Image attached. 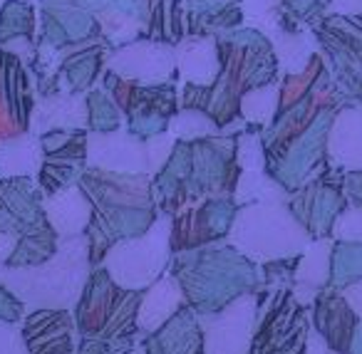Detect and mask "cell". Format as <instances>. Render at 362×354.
I'll list each match as a JSON object with an SVG mask.
<instances>
[{
	"label": "cell",
	"mask_w": 362,
	"mask_h": 354,
	"mask_svg": "<svg viewBox=\"0 0 362 354\" xmlns=\"http://www.w3.org/2000/svg\"><path fill=\"white\" fill-rule=\"evenodd\" d=\"M169 273L179 280L187 302L199 314L216 312L238 295L258 293L263 285L261 265L246 258L228 240L174 253Z\"/></svg>",
	"instance_id": "6da1fadb"
},
{
	"label": "cell",
	"mask_w": 362,
	"mask_h": 354,
	"mask_svg": "<svg viewBox=\"0 0 362 354\" xmlns=\"http://www.w3.org/2000/svg\"><path fill=\"white\" fill-rule=\"evenodd\" d=\"M87 166L124 171V174H149L146 141L132 134L127 126H119L115 131H90L87 134Z\"/></svg>",
	"instance_id": "7c38bea8"
},
{
	"label": "cell",
	"mask_w": 362,
	"mask_h": 354,
	"mask_svg": "<svg viewBox=\"0 0 362 354\" xmlns=\"http://www.w3.org/2000/svg\"><path fill=\"white\" fill-rule=\"evenodd\" d=\"M258 293L238 295L216 312L199 314L206 354H251L258 324Z\"/></svg>",
	"instance_id": "52a82bcc"
},
{
	"label": "cell",
	"mask_w": 362,
	"mask_h": 354,
	"mask_svg": "<svg viewBox=\"0 0 362 354\" xmlns=\"http://www.w3.org/2000/svg\"><path fill=\"white\" fill-rule=\"evenodd\" d=\"M187 295L181 290L179 280L166 270L154 285L141 293L139 314H136V327L141 334H151L166 324L181 307H187Z\"/></svg>",
	"instance_id": "2e32d148"
},
{
	"label": "cell",
	"mask_w": 362,
	"mask_h": 354,
	"mask_svg": "<svg viewBox=\"0 0 362 354\" xmlns=\"http://www.w3.org/2000/svg\"><path fill=\"white\" fill-rule=\"evenodd\" d=\"M35 42L50 47H72L102 37L100 20L80 0H37Z\"/></svg>",
	"instance_id": "9c48e42d"
},
{
	"label": "cell",
	"mask_w": 362,
	"mask_h": 354,
	"mask_svg": "<svg viewBox=\"0 0 362 354\" xmlns=\"http://www.w3.org/2000/svg\"><path fill=\"white\" fill-rule=\"evenodd\" d=\"M204 344L199 312L187 305L156 332L144 334L132 354H194Z\"/></svg>",
	"instance_id": "5bb4252c"
},
{
	"label": "cell",
	"mask_w": 362,
	"mask_h": 354,
	"mask_svg": "<svg viewBox=\"0 0 362 354\" xmlns=\"http://www.w3.org/2000/svg\"><path fill=\"white\" fill-rule=\"evenodd\" d=\"M342 300L347 302V307L352 309L355 314H360L362 317V280L355 285H350V288L342 290Z\"/></svg>",
	"instance_id": "ab89813d"
},
{
	"label": "cell",
	"mask_w": 362,
	"mask_h": 354,
	"mask_svg": "<svg viewBox=\"0 0 362 354\" xmlns=\"http://www.w3.org/2000/svg\"><path fill=\"white\" fill-rule=\"evenodd\" d=\"M169 131L174 139L181 141H197V139H206L221 131V126L202 110H192V107H181L174 117L169 119Z\"/></svg>",
	"instance_id": "f546056e"
},
{
	"label": "cell",
	"mask_w": 362,
	"mask_h": 354,
	"mask_svg": "<svg viewBox=\"0 0 362 354\" xmlns=\"http://www.w3.org/2000/svg\"><path fill=\"white\" fill-rule=\"evenodd\" d=\"M221 72L216 37H184L176 45V75L192 85H214Z\"/></svg>",
	"instance_id": "ac0fdd59"
},
{
	"label": "cell",
	"mask_w": 362,
	"mask_h": 354,
	"mask_svg": "<svg viewBox=\"0 0 362 354\" xmlns=\"http://www.w3.org/2000/svg\"><path fill=\"white\" fill-rule=\"evenodd\" d=\"M50 129H87V95L37 97L30 131L40 136Z\"/></svg>",
	"instance_id": "e0dca14e"
},
{
	"label": "cell",
	"mask_w": 362,
	"mask_h": 354,
	"mask_svg": "<svg viewBox=\"0 0 362 354\" xmlns=\"http://www.w3.org/2000/svg\"><path fill=\"white\" fill-rule=\"evenodd\" d=\"M305 354H340V352H335V349L325 342V337H322L315 327H310L305 334Z\"/></svg>",
	"instance_id": "f35d334b"
},
{
	"label": "cell",
	"mask_w": 362,
	"mask_h": 354,
	"mask_svg": "<svg viewBox=\"0 0 362 354\" xmlns=\"http://www.w3.org/2000/svg\"><path fill=\"white\" fill-rule=\"evenodd\" d=\"M236 136L218 131L206 139L192 141L194 169H192V203L214 196H233L241 176V166L236 159Z\"/></svg>",
	"instance_id": "8992f818"
},
{
	"label": "cell",
	"mask_w": 362,
	"mask_h": 354,
	"mask_svg": "<svg viewBox=\"0 0 362 354\" xmlns=\"http://www.w3.org/2000/svg\"><path fill=\"white\" fill-rule=\"evenodd\" d=\"M327 156L342 169L362 171V112L345 110L327 131Z\"/></svg>",
	"instance_id": "44dd1931"
},
{
	"label": "cell",
	"mask_w": 362,
	"mask_h": 354,
	"mask_svg": "<svg viewBox=\"0 0 362 354\" xmlns=\"http://www.w3.org/2000/svg\"><path fill=\"white\" fill-rule=\"evenodd\" d=\"M330 11L337 13V16H360L362 0H332Z\"/></svg>",
	"instance_id": "b9f144b4"
},
{
	"label": "cell",
	"mask_w": 362,
	"mask_h": 354,
	"mask_svg": "<svg viewBox=\"0 0 362 354\" xmlns=\"http://www.w3.org/2000/svg\"><path fill=\"white\" fill-rule=\"evenodd\" d=\"M144 35L164 45H179L184 37H189L187 8L181 0H156L149 13V20L144 25Z\"/></svg>",
	"instance_id": "7402d4cb"
},
{
	"label": "cell",
	"mask_w": 362,
	"mask_h": 354,
	"mask_svg": "<svg viewBox=\"0 0 362 354\" xmlns=\"http://www.w3.org/2000/svg\"><path fill=\"white\" fill-rule=\"evenodd\" d=\"M171 255V218L159 216L146 233L117 240L107 250L102 268L122 288L146 290L169 270Z\"/></svg>",
	"instance_id": "5b68a950"
},
{
	"label": "cell",
	"mask_w": 362,
	"mask_h": 354,
	"mask_svg": "<svg viewBox=\"0 0 362 354\" xmlns=\"http://www.w3.org/2000/svg\"><path fill=\"white\" fill-rule=\"evenodd\" d=\"M90 245L87 235L60 238L57 253L40 265L3 268V285L23 300L28 312L33 309H75L85 283L90 278Z\"/></svg>",
	"instance_id": "7a4b0ae2"
},
{
	"label": "cell",
	"mask_w": 362,
	"mask_h": 354,
	"mask_svg": "<svg viewBox=\"0 0 362 354\" xmlns=\"http://www.w3.org/2000/svg\"><path fill=\"white\" fill-rule=\"evenodd\" d=\"M330 255H332V240H327V238L313 240L300 253V260H298V265H296L293 280L300 285H310V288L320 290L322 285L330 280Z\"/></svg>",
	"instance_id": "4316f807"
},
{
	"label": "cell",
	"mask_w": 362,
	"mask_h": 354,
	"mask_svg": "<svg viewBox=\"0 0 362 354\" xmlns=\"http://www.w3.org/2000/svg\"><path fill=\"white\" fill-rule=\"evenodd\" d=\"M87 164H75V161H57V159H45L37 171L35 181L40 186V191L45 196L60 194V191L77 186L85 174Z\"/></svg>",
	"instance_id": "4dcf8cb0"
},
{
	"label": "cell",
	"mask_w": 362,
	"mask_h": 354,
	"mask_svg": "<svg viewBox=\"0 0 362 354\" xmlns=\"http://www.w3.org/2000/svg\"><path fill=\"white\" fill-rule=\"evenodd\" d=\"M332 235L340 240H362V208H350L337 216Z\"/></svg>",
	"instance_id": "e575fe53"
},
{
	"label": "cell",
	"mask_w": 362,
	"mask_h": 354,
	"mask_svg": "<svg viewBox=\"0 0 362 354\" xmlns=\"http://www.w3.org/2000/svg\"><path fill=\"white\" fill-rule=\"evenodd\" d=\"M82 6H87L92 13H102V11H117L132 16L136 20H141L146 25L149 20V13L154 8L156 0H80Z\"/></svg>",
	"instance_id": "d6a6232c"
},
{
	"label": "cell",
	"mask_w": 362,
	"mask_h": 354,
	"mask_svg": "<svg viewBox=\"0 0 362 354\" xmlns=\"http://www.w3.org/2000/svg\"><path fill=\"white\" fill-rule=\"evenodd\" d=\"M87 134L90 129H50L40 134L45 159L87 164Z\"/></svg>",
	"instance_id": "83f0119b"
},
{
	"label": "cell",
	"mask_w": 362,
	"mask_h": 354,
	"mask_svg": "<svg viewBox=\"0 0 362 354\" xmlns=\"http://www.w3.org/2000/svg\"><path fill=\"white\" fill-rule=\"evenodd\" d=\"M174 144H176V139L169 134V131H161V134H154L146 139V156H149V174L151 176L169 161L171 151H174Z\"/></svg>",
	"instance_id": "836d02e7"
},
{
	"label": "cell",
	"mask_w": 362,
	"mask_h": 354,
	"mask_svg": "<svg viewBox=\"0 0 362 354\" xmlns=\"http://www.w3.org/2000/svg\"><path fill=\"white\" fill-rule=\"evenodd\" d=\"M25 305L8 285H0V319L11 324H21L25 317Z\"/></svg>",
	"instance_id": "d590c367"
},
{
	"label": "cell",
	"mask_w": 362,
	"mask_h": 354,
	"mask_svg": "<svg viewBox=\"0 0 362 354\" xmlns=\"http://www.w3.org/2000/svg\"><path fill=\"white\" fill-rule=\"evenodd\" d=\"M0 354H30L23 339L21 324H11L0 319Z\"/></svg>",
	"instance_id": "8d00e7d4"
},
{
	"label": "cell",
	"mask_w": 362,
	"mask_h": 354,
	"mask_svg": "<svg viewBox=\"0 0 362 354\" xmlns=\"http://www.w3.org/2000/svg\"><path fill=\"white\" fill-rule=\"evenodd\" d=\"M189 35L206 37L236 30L243 25L241 0H187Z\"/></svg>",
	"instance_id": "d6986e66"
},
{
	"label": "cell",
	"mask_w": 362,
	"mask_h": 354,
	"mask_svg": "<svg viewBox=\"0 0 362 354\" xmlns=\"http://www.w3.org/2000/svg\"><path fill=\"white\" fill-rule=\"evenodd\" d=\"M278 6H281V0H241L243 25H248V23L258 20V18H263L266 13L276 11Z\"/></svg>",
	"instance_id": "74e56055"
},
{
	"label": "cell",
	"mask_w": 362,
	"mask_h": 354,
	"mask_svg": "<svg viewBox=\"0 0 362 354\" xmlns=\"http://www.w3.org/2000/svg\"><path fill=\"white\" fill-rule=\"evenodd\" d=\"M42 211H45L50 228L60 238L82 235L87 230V225L92 223V216H95V206H92L90 196L85 194V189L80 184L70 186V189L60 191V194L45 196L42 199Z\"/></svg>",
	"instance_id": "9a60e30c"
},
{
	"label": "cell",
	"mask_w": 362,
	"mask_h": 354,
	"mask_svg": "<svg viewBox=\"0 0 362 354\" xmlns=\"http://www.w3.org/2000/svg\"><path fill=\"white\" fill-rule=\"evenodd\" d=\"M144 290H127L115 283L102 265L92 268L85 283L80 300H77L75 322L82 337H102V339H122L136 337V314Z\"/></svg>",
	"instance_id": "277c9868"
},
{
	"label": "cell",
	"mask_w": 362,
	"mask_h": 354,
	"mask_svg": "<svg viewBox=\"0 0 362 354\" xmlns=\"http://www.w3.org/2000/svg\"><path fill=\"white\" fill-rule=\"evenodd\" d=\"M0 3H6V0H0Z\"/></svg>",
	"instance_id": "7bdbcfd3"
},
{
	"label": "cell",
	"mask_w": 362,
	"mask_h": 354,
	"mask_svg": "<svg viewBox=\"0 0 362 354\" xmlns=\"http://www.w3.org/2000/svg\"><path fill=\"white\" fill-rule=\"evenodd\" d=\"M57 245H60V235L47 223V225H42V228L33 230V233L21 235L18 248H16V253H13V258L8 260V265H13V268L40 265L57 253Z\"/></svg>",
	"instance_id": "484cf974"
},
{
	"label": "cell",
	"mask_w": 362,
	"mask_h": 354,
	"mask_svg": "<svg viewBox=\"0 0 362 354\" xmlns=\"http://www.w3.org/2000/svg\"><path fill=\"white\" fill-rule=\"evenodd\" d=\"M45 161L40 136L28 131L3 136L0 139V179H18V176H30L35 179Z\"/></svg>",
	"instance_id": "ffe728a7"
},
{
	"label": "cell",
	"mask_w": 362,
	"mask_h": 354,
	"mask_svg": "<svg viewBox=\"0 0 362 354\" xmlns=\"http://www.w3.org/2000/svg\"><path fill=\"white\" fill-rule=\"evenodd\" d=\"M107 70L141 85L169 82L176 72V47L141 35L127 45L115 47L107 57Z\"/></svg>",
	"instance_id": "30bf717a"
},
{
	"label": "cell",
	"mask_w": 362,
	"mask_h": 354,
	"mask_svg": "<svg viewBox=\"0 0 362 354\" xmlns=\"http://www.w3.org/2000/svg\"><path fill=\"white\" fill-rule=\"evenodd\" d=\"M281 110V85L268 82V85L253 87L241 97V117L251 126L268 129Z\"/></svg>",
	"instance_id": "d4e9b609"
},
{
	"label": "cell",
	"mask_w": 362,
	"mask_h": 354,
	"mask_svg": "<svg viewBox=\"0 0 362 354\" xmlns=\"http://www.w3.org/2000/svg\"><path fill=\"white\" fill-rule=\"evenodd\" d=\"M238 203L233 196H214L199 203H192L171 218V250L202 248L218 240H226L236 218Z\"/></svg>",
	"instance_id": "ba28073f"
},
{
	"label": "cell",
	"mask_w": 362,
	"mask_h": 354,
	"mask_svg": "<svg viewBox=\"0 0 362 354\" xmlns=\"http://www.w3.org/2000/svg\"><path fill=\"white\" fill-rule=\"evenodd\" d=\"M236 159L241 171H266V144L261 129L253 131L251 126L238 131L236 136Z\"/></svg>",
	"instance_id": "1f68e13d"
},
{
	"label": "cell",
	"mask_w": 362,
	"mask_h": 354,
	"mask_svg": "<svg viewBox=\"0 0 362 354\" xmlns=\"http://www.w3.org/2000/svg\"><path fill=\"white\" fill-rule=\"evenodd\" d=\"M37 35V6L28 0L0 3V45L13 40H35Z\"/></svg>",
	"instance_id": "cb8c5ba5"
},
{
	"label": "cell",
	"mask_w": 362,
	"mask_h": 354,
	"mask_svg": "<svg viewBox=\"0 0 362 354\" xmlns=\"http://www.w3.org/2000/svg\"><path fill=\"white\" fill-rule=\"evenodd\" d=\"M127 126L124 112L107 95L105 87H92L87 92V129L90 131H115Z\"/></svg>",
	"instance_id": "f1b7e54d"
},
{
	"label": "cell",
	"mask_w": 362,
	"mask_h": 354,
	"mask_svg": "<svg viewBox=\"0 0 362 354\" xmlns=\"http://www.w3.org/2000/svg\"><path fill=\"white\" fill-rule=\"evenodd\" d=\"M21 332L30 354H77V344L82 337L72 309L25 312Z\"/></svg>",
	"instance_id": "4fadbf2b"
},
{
	"label": "cell",
	"mask_w": 362,
	"mask_h": 354,
	"mask_svg": "<svg viewBox=\"0 0 362 354\" xmlns=\"http://www.w3.org/2000/svg\"><path fill=\"white\" fill-rule=\"evenodd\" d=\"M233 201L238 206L246 203H288L291 194L288 189L271 176L268 171H241L238 176L236 191H233Z\"/></svg>",
	"instance_id": "603a6c76"
},
{
	"label": "cell",
	"mask_w": 362,
	"mask_h": 354,
	"mask_svg": "<svg viewBox=\"0 0 362 354\" xmlns=\"http://www.w3.org/2000/svg\"><path fill=\"white\" fill-rule=\"evenodd\" d=\"M95 208H156L149 174L90 169L80 179Z\"/></svg>",
	"instance_id": "8fae6325"
},
{
	"label": "cell",
	"mask_w": 362,
	"mask_h": 354,
	"mask_svg": "<svg viewBox=\"0 0 362 354\" xmlns=\"http://www.w3.org/2000/svg\"><path fill=\"white\" fill-rule=\"evenodd\" d=\"M226 240L253 263L263 265L281 258H298L313 235L286 203L238 206Z\"/></svg>",
	"instance_id": "3957f363"
},
{
	"label": "cell",
	"mask_w": 362,
	"mask_h": 354,
	"mask_svg": "<svg viewBox=\"0 0 362 354\" xmlns=\"http://www.w3.org/2000/svg\"><path fill=\"white\" fill-rule=\"evenodd\" d=\"M18 240H21V235L16 233H0V263L8 265V260L13 258L18 248Z\"/></svg>",
	"instance_id": "60d3db41"
}]
</instances>
